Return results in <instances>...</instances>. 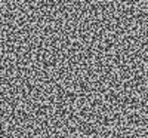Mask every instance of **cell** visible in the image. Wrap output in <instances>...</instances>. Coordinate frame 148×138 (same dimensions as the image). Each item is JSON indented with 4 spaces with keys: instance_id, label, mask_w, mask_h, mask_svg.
I'll return each instance as SVG.
<instances>
[{
    "instance_id": "obj_1",
    "label": "cell",
    "mask_w": 148,
    "mask_h": 138,
    "mask_svg": "<svg viewBox=\"0 0 148 138\" xmlns=\"http://www.w3.org/2000/svg\"><path fill=\"white\" fill-rule=\"evenodd\" d=\"M123 123L130 126H148V107H142L138 113L127 115L123 119Z\"/></svg>"
}]
</instances>
